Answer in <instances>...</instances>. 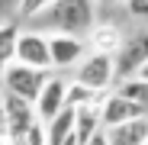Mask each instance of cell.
<instances>
[{
    "mask_svg": "<svg viewBox=\"0 0 148 145\" xmlns=\"http://www.w3.org/2000/svg\"><path fill=\"white\" fill-rule=\"evenodd\" d=\"M42 19L52 26V32L87 36L97 23V0H55Z\"/></svg>",
    "mask_w": 148,
    "mask_h": 145,
    "instance_id": "cell-1",
    "label": "cell"
},
{
    "mask_svg": "<svg viewBox=\"0 0 148 145\" xmlns=\"http://www.w3.org/2000/svg\"><path fill=\"white\" fill-rule=\"evenodd\" d=\"M74 81L97 90V93H110L113 84L119 81L116 74V58L113 55H97V52H87L84 61L74 68Z\"/></svg>",
    "mask_w": 148,
    "mask_h": 145,
    "instance_id": "cell-2",
    "label": "cell"
},
{
    "mask_svg": "<svg viewBox=\"0 0 148 145\" xmlns=\"http://www.w3.org/2000/svg\"><path fill=\"white\" fill-rule=\"evenodd\" d=\"M48 74H52V71H39V68L13 61V65L3 68V90L13 93V97H23V100H29V103H36L42 87H45V81H48Z\"/></svg>",
    "mask_w": 148,
    "mask_h": 145,
    "instance_id": "cell-3",
    "label": "cell"
},
{
    "mask_svg": "<svg viewBox=\"0 0 148 145\" xmlns=\"http://www.w3.org/2000/svg\"><path fill=\"white\" fill-rule=\"evenodd\" d=\"M48 55H52V71H71V68H77L84 61L87 42H84V36L52 32L48 36Z\"/></svg>",
    "mask_w": 148,
    "mask_h": 145,
    "instance_id": "cell-4",
    "label": "cell"
},
{
    "mask_svg": "<svg viewBox=\"0 0 148 145\" xmlns=\"http://www.w3.org/2000/svg\"><path fill=\"white\" fill-rule=\"evenodd\" d=\"M145 61H148V29H138V32L126 36L122 48L116 52V74H119V81L135 78Z\"/></svg>",
    "mask_w": 148,
    "mask_h": 145,
    "instance_id": "cell-5",
    "label": "cell"
},
{
    "mask_svg": "<svg viewBox=\"0 0 148 145\" xmlns=\"http://www.w3.org/2000/svg\"><path fill=\"white\" fill-rule=\"evenodd\" d=\"M13 61L29 65V68H39V71H52L48 36H45V32H36V29L19 32V39H16V58H13Z\"/></svg>",
    "mask_w": 148,
    "mask_h": 145,
    "instance_id": "cell-6",
    "label": "cell"
},
{
    "mask_svg": "<svg viewBox=\"0 0 148 145\" xmlns=\"http://www.w3.org/2000/svg\"><path fill=\"white\" fill-rule=\"evenodd\" d=\"M148 116V110L135 100H129L126 93H119V90H110L103 97V107H100V119H103V129H113L119 123H132V119H142Z\"/></svg>",
    "mask_w": 148,
    "mask_h": 145,
    "instance_id": "cell-7",
    "label": "cell"
},
{
    "mask_svg": "<svg viewBox=\"0 0 148 145\" xmlns=\"http://www.w3.org/2000/svg\"><path fill=\"white\" fill-rule=\"evenodd\" d=\"M84 42H87L90 52H97V55H113V58H116V52L122 48L126 36H122L119 23H113V19H97L93 26H90V32L84 36Z\"/></svg>",
    "mask_w": 148,
    "mask_h": 145,
    "instance_id": "cell-8",
    "label": "cell"
},
{
    "mask_svg": "<svg viewBox=\"0 0 148 145\" xmlns=\"http://www.w3.org/2000/svg\"><path fill=\"white\" fill-rule=\"evenodd\" d=\"M3 110H7V139H16V135H23L26 129H32L39 123L36 103L23 100V97H13L7 90H3Z\"/></svg>",
    "mask_w": 148,
    "mask_h": 145,
    "instance_id": "cell-9",
    "label": "cell"
},
{
    "mask_svg": "<svg viewBox=\"0 0 148 145\" xmlns=\"http://www.w3.org/2000/svg\"><path fill=\"white\" fill-rule=\"evenodd\" d=\"M64 90H68V81L58 74V71H52L39 93V100H36V116H39V123H48V119H55L61 110H64Z\"/></svg>",
    "mask_w": 148,
    "mask_h": 145,
    "instance_id": "cell-10",
    "label": "cell"
},
{
    "mask_svg": "<svg viewBox=\"0 0 148 145\" xmlns=\"http://www.w3.org/2000/svg\"><path fill=\"white\" fill-rule=\"evenodd\" d=\"M103 97H106V93H103ZM103 97H100L97 103H87V107H77V110H74V135H77L81 145H87L97 132H103V119H100Z\"/></svg>",
    "mask_w": 148,
    "mask_h": 145,
    "instance_id": "cell-11",
    "label": "cell"
},
{
    "mask_svg": "<svg viewBox=\"0 0 148 145\" xmlns=\"http://www.w3.org/2000/svg\"><path fill=\"white\" fill-rule=\"evenodd\" d=\"M110 145H145L148 139V116L132 119V123H119L113 129H103Z\"/></svg>",
    "mask_w": 148,
    "mask_h": 145,
    "instance_id": "cell-12",
    "label": "cell"
},
{
    "mask_svg": "<svg viewBox=\"0 0 148 145\" xmlns=\"http://www.w3.org/2000/svg\"><path fill=\"white\" fill-rule=\"evenodd\" d=\"M74 135V107H64L55 119L45 123V145H64Z\"/></svg>",
    "mask_w": 148,
    "mask_h": 145,
    "instance_id": "cell-13",
    "label": "cell"
},
{
    "mask_svg": "<svg viewBox=\"0 0 148 145\" xmlns=\"http://www.w3.org/2000/svg\"><path fill=\"white\" fill-rule=\"evenodd\" d=\"M16 39H19V26L13 19H0V65H13L16 58Z\"/></svg>",
    "mask_w": 148,
    "mask_h": 145,
    "instance_id": "cell-14",
    "label": "cell"
},
{
    "mask_svg": "<svg viewBox=\"0 0 148 145\" xmlns=\"http://www.w3.org/2000/svg\"><path fill=\"white\" fill-rule=\"evenodd\" d=\"M103 93H97V90H90V87H84V84H77V81H68V90H64V107H87V103H97Z\"/></svg>",
    "mask_w": 148,
    "mask_h": 145,
    "instance_id": "cell-15",
    "label": "cell"
},
{
    "mask_svg": "<svg viewBox=\"0 0 148 145\" xmlns=\"http://www.w3.org/2000/svg\"><path fill=\"white\" fill-rule=\"evenodd\" d=\"M119 93H126L129 100H135V103H142V107L148 110V81H142V78H126V81H119Z\"/></svg>",
    "mask_w": 148,
    "mask_h": 145,
    "instance_id": "cell-16",
    "label": "cell"
},
{
    "mask_svg": "<svg viewBox=\"0 0 148 145\" xmlns=\"http://www.w3.org/2000/svg\"><path fill=\"white\" fill-rule=\"evenodd\" d=\"M55 0H16V16L19 19H32V16H45L52 10Z\"/></svg>",
    "mask_w": 148,
    "mask_h": 145,
    "instance_id": "cell-17",
    "label": "cell"
},
{
    "mask_svg": "<svg viewBox=\"0 0 148 145\" xmlns=\"http://www.w3.org/2000/svg\"><path fill=\"white\" fill-rule=\"evenodd\" d=\"M10 145H45V123H36L32 129H26L16 139H7Z\"/></svg>",
    "mask_w": 148,
    "mask_h": 145,
    "instance_id": "cell-18",
    "label": "cell"
},
{
    "mask_svg": "<svg viewBox=\"0 0 148 145\" xmlns=\"http://www.w3.org/2000/svg\"><path fill=\"white\" fill-rule=\"evenodd\" d=\"M126 10L135 19H148V0H126Z\"/></svg>",
    "mask_w": 148,
    "mask_h": 145,
    "instance_id": "cell-19",
    "label": "cell"
},
{
    "mask_svg": "<svg viewBox=\"0 0 148 145\" xmlns=\"http://www.w3.org/2000/svg\"><path fill=\"white\" fill-rule=\"evenodd\" d=\"M0 135L7 139V110H3V93H0Z\"/></svg>",
    "mask_w": 148,
    "mask_h": 145,
    "instance_id": "cell-20",
    "label": "cell"
},
{
    "mask_svg": "<svg viewBox=\"0 0 148 145\" xmlns=\"http://www.w3.org/2000/svg\"><path fill=\"white\" fill-rule=\"evenodd\" d=\"M87 145H110V142H106V132H97V135H93Z\"/></svg>",
    "mask_w": 148,
    "mask_h": 145,
    "instance_id": "cell-21",
    "label": "cell"
},
{
    "mask_svg": "<svg viewBox=\"0 0 148 145\" xmlns=\"http://www.w3.org/2000/svg\"><path fill=\"white\" fill-rule=\"evenodd\" d=\"M135 78H142V81H148V61H145V65L138 68V74H135Z\"/></svg>",
    "mask_w": 148,
    "mask_h": 145,
    "instance_id": "cell-22",
    "label": "cell"
},
{
    "mask_svg": "<svg viewBox=\"0 0 148 145\" xmlns=\"http://www.w3.org/2000/svg\"><path fill=\"white\" fill-rule=\"evenodd\" d=\"M97 3H126V0H97Z\"/></svg>",
    "mask_w": 148,
    "mask_h": 145,
    "instance_id": "cell-23",
    "label": "cell"
},
{
    "mask_svg": "<svg viewBox=\"0 0 148 145\" xmlns=\"http://www.w3.org/2000/svg\"><path fill=\"white\" fill-rule=\"evenodd\" d=\"M0 84H3V65H0Z\"/></svg>",
    "mask_w": 148,
    "mask_h": 145,
    "instance_id": "cell-24",
    "label": "cell"
},
{
    "mask_svg": "<svg viewBox=\"0 0 148 145\" xmlns=\"http://www.w3.org/2000/svg\"><path fill=\"white\" fill-rule=\"evenodd\" d=\"M0 145H10V142H7V139H3V135H0Z\"/></svg>",
    "mask_w": 148,
    "mask_h": 145,
    "instance_id": "cell-25",
    "label": "cell"
},
{
    "mask_svg": "<svg viewBox=\"0 0 148 145\" xmlns=\"http://www.w3.org/2000/svg\"><path fill=\"white\" fill-rule=\"evenodd\" d=\"M145 145H148V139H145Z\"/></svg>",
    "mask_w": 148,
    "mask_h": 145,
    "instance_id": "cell-26",
    "label": "cell"
}]
</instances>
